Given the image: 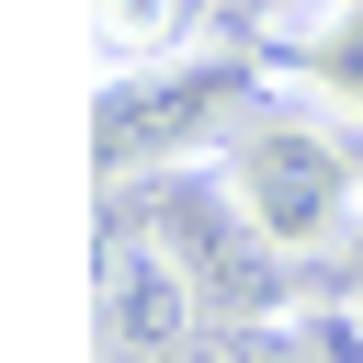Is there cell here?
<instances>
[{
    "mask_svg": "<svg viewBox=\"0 0 363 363\" xmlns=\"http://www.w3.org/2000/svg\"><path fill=\"white\" fill-rule=\"evenodd\" d=\"M227 193L238 216L284 250V261H340L363 250V147L295 91V102H261L238 136H227Z\"/></svg>",
    "mask_w": 363,
    "mask_h": 363,
    "instance_id": "6da1fadb",
    "label": "cell"
},
{
    "mask_svg": "<svg viewBox=\"0 0 363 363\" xmlns=\"http://www.w3.org/2000/svg\"><path fill=\"white\" fill-rule=\"evenodd\" d=\"M261 68L238 57H182V68H147V79H102V170L125 182H159V170H204L227 159V136L261 113Z\"/></svg>",
    "mask_w": 363,
    "mask_h": 363,
    "instance_id": "7a4b0ae2",
    "label": "cell"
},
{
    "mask_svg": "<svg viewBox=\"0 0 363 363\" xmlns=\"http://www.w3.org/2000/svg\"><path fill=\"white\" fill-rule=\"evenodd\" d=\"M227 0H91V68L102 79H147V68H182L204 57Z\"/></svg>",
    "mask_w": 363,
    "mask_h": 363,
    "instance_id": "277c9868",
    "label": "cell"
},
{
    "mask_svg": "<svg viewBox=\"0 0 363 363\" xmlns=\"http://www.w3.org/2000/svg\"><path fill=\"white\" fill-rule=\"evenodd\" d=\"M91 318H102V363H170L182 340H204V295L182 272V250L147 227V204L102 216V272H91Z\"/></svg>",
    "mask_w": 363,
    "mask_h": 363,
    "instance_id": "3957f363",
    "label": "cell"
}]
</instances>
